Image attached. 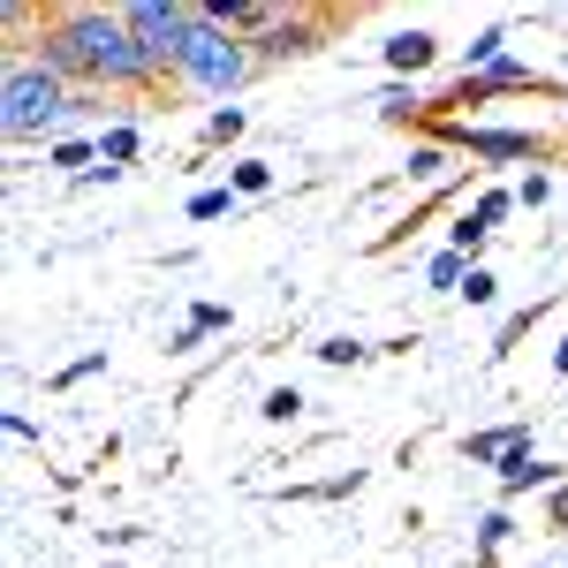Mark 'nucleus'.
Listing matches in <instances>:
<instances>
[{
	"mask_svg": "<svg viewBox=\"0 0 568 568\" xmlns=\"http://www.w3.org/2000/svg\"><path fill=\"white\" fill-rule=\"evenodd\" d=\"M39 61L61 84H106V91H144L160 69L144 61L136 31L122 8H53L39 31Z\"/></svg>",
	"mask_w": 568,
	"mask_h": 568,
	"instance_id": "f257e3e1",
	"label": "nucleus"
},
{
	"mask_svg": "<svg viewBox=\"0 0 568 568\" xmlns=\"http://www.w3.org/2000/svg\"><path fill=\"white\" fill-rule=\"evenodd\" d=\"M318 356H326V364H364V356H372V349H364V342H326V349H318Z\"/></svg>",
	"mask_w": 568,
	"mask_h": 568,
	"instance_id": "a211bd4d",
	"label": "nucleus"
},
{
	"mask_svg": "<svg viewBox=\"0 0 568 568\" xmlns=\"http://www.w3.org/2000/svg\"><path fill=\"white\" fill-rule=\"evenodd\" d=\"M508 205H516V197H508V190H485L478 205H470V213L455 220V251H478L485 235H493V227H500V220H508Z\"/></svg>",
	"mask_w": 568,
	"mask_h": 568,
	"instance_id": "39448f33",
	"label": "nucleus"
},
{
	"mask_svg": "<svg viewBox=\"0 0 568 568\" xmlns=\"http://www.w3.org/2000/svg\"><path fill=\"white\" fill-rule=\"evenodd\" d=\"M554 516H561V524H568V493H554Z\"/></svg>",
	"mask_w": 568,
	"mask_h": 568,
	"instance_id": "412c9836",
	"label": "nucleus"
},
{
	"mask_svg": "<svg viewBox=\"0 0 568 568\" xmlns=\"http://www.w3.org/2000/svg\"><path fill=\"white\" fill-rule=\"evenodd\" d=\"M190 326H197V334H213V326H227V304H197V311H190Z\"/></svg>",
	"mask_w": 568,
	"mask_h": 568,
	"instance_id": "6ab92c4d",
	"label": "nucleus"
},
{
	"mask_svg": "<svg viewBox=\"0 0 568 568\" xmlns=\"http://www.w3.org/2000/svg\"><path fill=\"white\" fill-rule=\"evenodd\" d=\"M251 69H258V53L235 39V31H220L213 16L197 8V31H190V45H182V61H175L182 84H197V91H235Z\"/></svg>",
	"mask_w": 568,
	"mask_h": 568,
	"instance_id": "7ed1b4c3",
	"label": "nucleus"
},
{
	"mask_svg": "<svg viewBox=\"0 0 568 568\" xmlns=\"http://www.w3.org/2000/svg\"><path fill=\"white\" fill-rule=\"evenodd\" d=\"M122 23L136 31L144 61L168 77V69L182 61V45H190V31H197V8H175V0H130V8H122Z\"/></svg>",
	"mask_w": 568,
	"mask_h": 568,
	"instance_id": "20e7f679",
	"label": "nucleus"
},
{
	"mask_svg": "<svg viewBox=\"0 0 568 568\" xmlns=\"http://www.w3.org/2000/svg\"><path fill=\"white\" fill-rule=\"evenodd\" d=\"M235 130H243V114L227 106V114H213V130H205V136H213V144H227V136H235Z\"/></svg>",
	"mask_w": 568,
	"mask_h": 568,
	"instance_id": "aec40b11",
	"label": "nucleus"
},
{
	"mask_svg": "<svg viewBox=\"0 0 568 568\" xmlns=\"http://www.w3.org/2000/svg\"><path fill=\"white\" fill-rule=\"evenodd\" d=\"M546 478H554V463H530V447H516V455L500 463V485H508V493H524V485H546Z\"/></svg>",
	"mask_w": 568,
	"mask_h": 568,
	"instance_id": "1a4fd4ad",
	"label": "nucleus"
},
{
	"mask_svg": "<svg viewBox=\"0 0 568 568\" xmlns=\"http://www.w3.org/2000/svg\"><path fill=\"white\" fill-rule=\"evenodd\" d=\"M493 91H554L546 77H530L524 61H500V69H485V77H463L455 99H493Z\"/></svg>",
	"mask_w": 568,
	"mask_h": 568,
	"instance_id": "423d86ee",
	"label": "nucleus"
},
{
	"mask_svg": "<svg viewBox=\"0 0 568 568\" xmlns=\"http://www.w3.org/2000/svg\"><path fill=\"white\" fill-rule=\"evenodd\" d=\"M99 152H106V160H130V152H136V130H106V136H99Z\"/></svg>",
	"mask_w": 568,
	"mask_h": 568,
	"instance_id": "dca6fc26",
	"label": "nucleus"
},
{
	"mask_svg": "<svg viewBox=\"0 0 568 568\" xmlns=\"http://www.w3.org/2000/svg\"><path fill=\"white\" fill-rule=\"evenodd\" d=\"M227 213V190H197V197H190V220H220Z\"/></svg>",
	"mask_w": 568,
	"mask_h": 568,
	"instance_id": "2eb2a0df",
	"label": "nucleus"
},
{
	"mask_svg": "<svg viewBox=\"0 0 568 568\" xmlns=\"http://www.w3.org/2000/svg\"><path fill=\"white\" fill-rule=\"evenodd\" d=\"M470 273H463V251H439L433 258V288H463Z\"/></svg>",
	"mask_w": 568,
	"mask_h": 568,
	"instance_id": "f8f14e48",
	"label": "nucleus"
},
{
	"mask_svg": "<svg viewBox=\"0 0 568 568\" xmlns=\"http://www.w3.org/2000/svg\"><path fill=\"white\" fill-rule=\"evenodd\" d=\"M425 61H433V39H425V31H402V39H387V69H402V77H409V69H425Z\"/></svg>",
	"mask_w": 568,
	"mask_h": 568,
	"instance_id": "6e6552de",
	"label": "nucleus"
},
{
	"mask_svg": "<svg viewBox=\"0 0 568 568\" xmlns=\"http://www.w3.org/2000/svg\"><path fill=\"white\" fill-rule=\"evenodd\" d=\"M296 409H304V402H296V387H273V394H265V417H273V425H288Z\"/></svg>",
	"mask_w": 568,
	"mask_h": 568,
	"instance_id": "ddd939ff",
	"label": "nucleus"
},
{
	"mask_svg": "<svg viewBox=\"0 0 568 568\" xmlns=\"http://www.w3.org/2000/svg\"><path fill=\"white\" fill-rule=\"evenodd\" d=\"M485 160H538V136H516V130H470Z\"/></svg>",
	"mask_w": 568,
	"mask_h": 568,
	"instance_id": "0eeeda50",
	"label": "nucleus"
},
{
	"mask_svg": "<svg viewBox=\"0 0 568 568\" xmlns=\"http://www.w3.org/2000/svg\"><path fill=\"white\" fill-rule=\"evenodd\" d=\"M516 447H530V433H478V439H470V455H478V463H508Z\"/></svg>",
	"mask_w": 568,
	"mask_h": 568,
	"instance_id": "9d476101",
	"label": "nucleus"
},
{
	"mask_svg": "<svg viewBox=\"0 0 568 568\" xmlns=\"http://www.w3.org/2000/svg\"><path fill=\"white\" fill-rule=\"evenodd\" d=\"M463 296H470V304H493V296H500V281H493L485 265H470V281H463Z\"/></svg>",
	"mask_w": 568,
	"mask_h": 568,
	"instance_id": "4468645a",
	"label": "nucleus"
},
{
	"mask_svg": "<svg viewBox=\"0 0 568 568\" xmlns=\"http://www.w3.org/2000/svg\"><path fill=\"white\" fill-rule=\"evenodd\" d=\"M265 182H273L265 160H243V168H235V190H265Z\"/></svg>",
	"mask_w": 568,
	"mask_h": 568,
	"instance_id": "f3484780",
	"label": "nucleus"
},
{
	"mask_svg": "<svg viewBox=\"0 0 568 568\" xmlns=\"http://www.w3.org/2000/svg\"><path fill=\"white\" fill-rule=\"evenodd\" d=\"M77 99H69V84L45 69V61H8V77H0V130L16 136H45L61 114H69Z\"/></svg>",
	"mask_w": 568,
	"mask_h": 568,
	"instance_id": "f03ea898",
	"label": "nucleus"
},
{
	"mask_svg": "<svg viewBox=\"0 0 568 568\" xmlns=\"http://www.w3.org/2000/svg\"><path fill=\"white\" fill-rule=\"evenodd\" d=\"M561 372H568V342H561Z\"/></svg>",
	"mask_w": 568,
	"mask_h": 568,
	"instance_id": "4be33fe9",
	"label": "nucleus"
},
{
	"mask_svg": "<svg viewBox=\"0 0 568 568\" xmlns=\"http://www.w3.org/2000/svg\"><path fill=\"white\" fill-rule=\"evenodd\" d=\"M304 45H311V23H296V16H288L281 31H265V39H258V53H304Z\"/></svg>",
	"mask_w": 568,
	"mask_h": 568,
	"instance_id": "9b49d317",
	"label": "nucleus"
}]
</instances>
